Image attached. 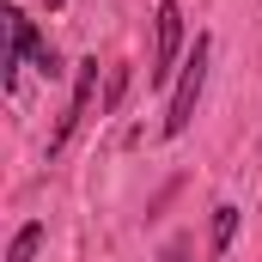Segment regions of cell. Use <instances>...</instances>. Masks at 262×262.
<instances>
[{
	"label": "cell",
	"mask_w": 262,
	"mask_h": 262,
	"mask_svg": "<svg viewBox=\"0 0 262 262\" xmlns=\"http://www.w3.org/2000/svg\"><path fill=\"white\" fill-rule=\"evenodd\" d=\"M0 18H6V55H0V73H6V92H18V67H25V61L37 67L43 79H55V73H61V55H55V49H49V43L37 37V25H31V18H25L18 6H6Z\"/></svg>",
	"instance_id": "1"
},
{
	"label": "cell",
	"mask_w": 262,
	"mask_h": 262,
	"mask_svg": "<svg viewBox=\"0 0 262 262\" xmlns=\"http://www.w3.org/2000/svg\"><path fill=\"white\" fill-rule=\"evenodd\" d=\"M207 61H213V37L201 31L195 43H189V55H183V73H177V85H171V104H165V134H171V140L189 128V116H195L201 85H207Z\"/></svg>",
	"instance_id": "2"
},
{
	"label": "cell",
	"mask_w": 262,
	"mask_h": 262,
	"mask_svg": "<svg viewBox=\"0 0 262 262\" xmlns=\"http://www.w3.org/2000/svg\"><path fill=\"white\" fill-rule=\"evenodd\" d=\"M177 55H183V6L177 0H159L152 12V67H146V85H165L177 73Z\"/></svg>",
	"instance_id": "3"
},
{
	"label": "cell",
	"mask_w": 262,
	"mask_h": 262,
	"mask_svg": "<svg viewBox=\"0 0 262 262\" xmlns=\"http://www.w3.org/2000/svg\"><path fill=\"white\" fill-rule=\"evenodd\" d=\"M98 73H104V67H98V55H85V61H79L73 98H67V116L55 122V128H49V159H55V152H61L67 140H73V128H79V122L92 116V98H98Z\"/></svg>",
	"instance_id": "4"
},
{
	"label": "cell",
	"mask_w": 262,
	"mask_h": 262,
	"mask_svg": "<svg viewBox=\"0 0 262 262\" xmlns=\"http://www.w3.org/2000/svg\"><path fill=\"white\" fill-rule=\"evenodd\" d=\"M232 238H238V207H232V201H220V207H213V232H207V250H213V256H226V250H232Z\"/></svg>",
	"instance_id": "5"
},
{
	"label": "cell",
	"mask_w": 262,
	"mask_h": 262,
	"mask_svg": "<svg viewBox=\"0 0 262 262\" xmlns=\"http://www.w3.org/2000/svg\"><path fill=\"white\" fill-rule=\"evenodd\" d=\"M37 250H43V220H31V226H18V232H12L6 262H37Z\"/></svg>",
	"instance_id": "6"
},
{
	"label": "cell",
	"mask_w": 262,
	"mask_h": 262,
	"mask_svg": "<svg viewBox=\"0 0 262 262\" xmlns=\"http://www.w3.org/2000/svg\"><path fill=\"white\" fill-rule=\"evenodd\" d=\"M165 262H189V238H171L165 244Z\"/></svg>",
	"instance_id": "7"
},
{
	"label": "cell",
	"mask_w": 262,
	"mask_h": 262,
	"mask_svg": "<svg viewBox=\"0 0 262 262\" xmlns=\"http://www.w3.org/2000/svg\"><path fill=\"white\" fill-rule=\"evenodd\" d=\"M61 6H67V0H49V12H61Z\"/></svg>",
	"instance_id": "8"
}]
</instances>
